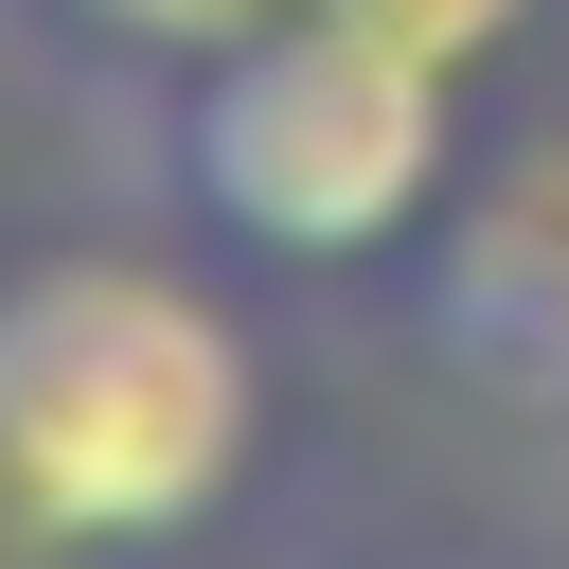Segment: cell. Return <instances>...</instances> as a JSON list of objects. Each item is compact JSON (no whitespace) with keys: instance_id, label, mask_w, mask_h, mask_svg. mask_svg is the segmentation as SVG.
<instances>
[{"instance_id":"4","label":"cell","mask_w":569,"mask_h":569,"mask_svg":"<svg viewBox=\"0 0 569 569\" xmlns=\"http://www.w3.org/2000/svg\"><path fill=\"white\" fill-rule=\"evenodd\" d=\"M53 36H89V53H124V71H196V53H231L249 18H284V0H36Z\"/></svg>"},{"instance_id":"5","label":"cell","mask_w":569,"mask_h":569,"mask_svg":"<svg viewBox=\"0 0 569 569\" xmlns=\"http://www.w3.org/2000/svg\"><path fill=\"white\" fill-rule=\"evenodd\" d=\"M373 36H409V53H445V71H498L516 36H533V0H356Z\"/></svg>"},{"instance_id":"3","label":"cell","mask_w":569,"mask_h":569,"mask_svg":"<svg viewBox=\"0 0 569 569\" xmlns=\"http://www.w3.org/2000/svg\"><path fill=\"white\" fill-rule=\"evenodd\" d=\"M427 338L480 391L569 409V142H516L480 196H445V231H427Z\"/></svg>"},{"instance_id":"1","label":"cell","mask_w":569,"mask_h":569,"mask_svg":"<svg viewBox=\"0 0 569 569\" xmlns=\"http://www.w3.org/2000/svg\"><path fill=\"white\" fill-rule=\"evenodd\" d=\"M267 445V356L213 284L142 249L0 267V533L18 551H178Z\"/></svg>"},{"instance_id":"2","label":"cell","mask_w":569,"mask_h":569,"mask_svg":"<svg viewBox=\"0 0 569 569\" xmlns=\"http://www.w3.org/2000/svg\"><path fill=\"white\" fill-rule=\"evenodd\" d=\"M160 178L196 196V231H231L267 267H373L462 196V71L373 36L356 0H284L178 71Z\"/></svg>"}]
</instances>
